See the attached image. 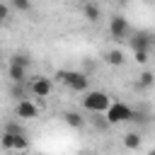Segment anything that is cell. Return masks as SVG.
Listing matches in <instances>:
<instances>
[{"label":"cell","mask_w":155,"mask_h":155,"mask_svg":"<svg viewBox=\"0 0 155 155\" xmlns=\"http://www.w3.org/2000/svg\"><path fill=\"white\" fill-rule=\"evenodd\" d=\"M27 68H29V58L24 53H15L10 58V80L12 82H24L27 80Z\"/></svg>","instance_id":"cell-4"},{"label":"cell","mask_w":155,"mask_h":155,"mask_svg":"<svg viewBox=\"0 0 155 155\" xmlns=\"http://www.w3.org/2000/svg\"><path fill=\"white\" fill-rule=\"evenodd\" d=\"M7 17H10V7H7L5 2H0V24H2Z\"/></svg>","instance_id":"cell-18"},{"label":"cell","mask_w":155,"mask_h":155,"mask_svg":"<svg viewBox=\"0 0 155 155\" xmlns=\"http://www.w3.org/2000/svg\"><path fill=\"white\" fill-rule=\"evenodd\" d=\"M104 58H107L109 65H121V63H124V53H121V51H109Z\"/></svg>","instance_id":"cell-14"},{"label":"cell","mask_w":155,"mask_h":155,"mask_svg":"<svg viewBox=\"0 0 155 155\" xmlns=\"http://www.w3.org/2000/svg\"><path fill=\"white\" fill-rule=\"evenodd\" d=\"M155 85V73H150V70H145L140 78H138V82H136V87H140V90H148V87H153Z\"/></svg>","instance_id":"cell-11"},{"label":"cell","mask_w":155,"mask_h":155,"mask_svg":"<svg viewBox=\"0 0 155 155\" xmlns=\"http://www.w3.org/2000/svg\"><path fill=\"white\" fill-rule=\"evenodd\" d=\"M148 155H155V148H153V150H150V153H148Z\"/></svg>","instance_id":"cell-20"},{"label":"cell","mask_w":155,"mask_h":155,"mask_svg":"<svg viewBox=\"0 0 155 155\" xmlns=\"http://www.w3.org/2000/svg\"><path fill=\"white\" fill-rule=\"evenodd\" d=\"M0 145H2L5 150H15V133L2 131V133H0Z\"/></svg>","instance_id":"cell-13"},{"label":"cell","mask_w":155,"mask_h":155,"mask_svg":"<svg viewBox=\"0 0 155 155\" xmlns=\"http://www.w3.org/2000/svg\"><path fill=\"white\" fill-rule=\"evenodd\" d=\"M5 131H10V133H15V136H19V133H24V128L17 124V121H10V124H5Z\"/></svg>","instance_id":"cell-16"},{"label":"cell","mask_w":155,"mask_h":155,"mask_svg":"<svg viewBox=\"0 0 155 155\" xmlns=\"http://www.w3.org/2000/svg\"><path fill=\"white\" fill-rule=\"evenodd\" d=\"M27 148H29L27 133H19V136H15V150H27Z\"/></svg>","instance_id":"cell-15"},{"label":"cell","mask_w":155,"mask_h":155,"mask_svg":"<svg viewBox=\"0 0 155 155\" xmlns=\"http://www.w3.org/2000/svg\"><path fill=\"white\" fill-rule=\"evenodd\" d=\"M109 31H111L114 39H124V36L128 34V19L121 17V15H116V17L109 22Z\"/></svg>","instance_id":"cell-7"},{"label":"cell","mask_w":155,"mask_h":155,"mask_svg":"<svg viewBox=\"0 0 155 155\" xmlns=\"http://www.w3.org/2000/svg\"><path fill=\"white\" fill-rule=\"evenodd\" d=\"M82 2H94V0H82Z\"/></svg>","instance_id":"cell-21"},{"label":"cell","mask_w":155,"mask_h":155,"mask_svg":"<svg viewBox=\"0 0 155 155\" xmlns=\"http://www.w3.org/2000/svg\"><path fill=\"white\" fill-rule=\"evenodd\" d=\"M104 114H107V124H109V126H114V124H126V121H131V119L136 116V111H133L128 104H124V102H111Z\"/></svg>","instance_id":"cell-2"},{"label":"cell","mask_w":155,"mask_h":155,"mask_svg":"<svg viewBox=\"0 0 155 155\" xmlns=\"http://www.w3.org/2000/svg\"><path fill=\"white\" fill-rule=\"evenodd\" d=\"M85 17H87L90 22H97V19L102 17L99 5H97V2H85Z\"/></svg>","instance_id":"cell-9"},{"label":"cell","mask_w":155,"mask_h":155,"mask_svg":"<svg viewBox=\"0 0 155 155\" xmlns=\"http://www.w3.org/2000/svg\"><path fill=\"white\" fill-rule=\"evenodd\" d=\"M133 53H136L138 63H148V51H133Z\"/></svg>","instance_id":"cell-19"},{"label":"cell","mask_w":155,"mask_h":155,"mask_svg":"<svg viewBox=\"0 0 155 155\" xmlns=\"http://www.w3.org/2000/svg\"><path fill=\"white\" fill-rule=\"evenodd\" d=\"M12 7L19 10V12H27V10L31 7V2H29V0H12Z\"/></svg>","instance_id":"cell-17"},{"label":"cell","mask_w":155,"mask_h":155,"mask_svg":"<svg viewBox=\"0 0 155 155\" xmlns=\"http://www.w3.org/2000/svg\"><path fill=\"white\" fill-rule=\"evenodd\" d=\"M124 145H126L128 150H138V148H140V136H138L136 131L126 133V136H124Z\"/></svg>","instance_id":"cell-12"},{"label":"cell","mask_w":155,"mask_h":155,"mask_svg":"<svg viewBox=\"0 0 155 155\" xmlns=\"http://www.w3.org/2000/svg\"><path fill=\"white\" fill-rule=\"evenodd\" d=\"M15 116L17 119H24V121H31V119L39 116V107L34 102H29V99H19L15 104Z\"/></svg>","instance_id":"cell-5"},{"label":"cell","mask_w":155,"mask_h":155,"mask_svg":"<svg viewBox=\"0 0 155 155\" xmlns=\"http://www.w3.org/2000/svg\"><path fill=\"white\" fill-rule=\"evenodd\" d=\"M56 78H58L63 85H68L70 90H75V92H85V90H87V75H85V73H78V70H61Z\"/></svg>","instance_id":"cell-3"},{"label":"cell","mask_w":155,"mask_h":155,"mask_svg":"<svg viewBox=\"0 0 155 155\" xmlns=\"http://www.w3.org/2000/svg\"><path fill=\"white\" fill-rule=\"evenodd\" d=\"M109 104H111V99H109V94L102 92V90H92V92H87V94L82 97V107H85L87 111H92V114L107 111Z\"/></svg>","instance_id":"cell-1"},{"label":"cell","mask_w":155,"mask_h":155,"mask_svg":"<svg viewBox=\"0 0 155 155\" xmlns=\"http://www.w3.org/2000/svg\"><path fill=\"white\" fill-rule=\"evenodd\" d=\"M153 39H155V36H150L148 31H136L133 39H131V48H133V51H148V48L153 46Z\"/></svg>","instance_id":"cell-8"},{"label":"cell","mask_w":155,"mask_h":155,"mask_svg":"<svg viewBox=\"0 0 155 155\" xmlns=\"http://www.w3.org/2000/svg\"><path fill=\"white\" fill-rule=\"evenodd\" d=\"M29 90H31V94H36V97H48L51 90H53V85H51L48 78L39 75V78H34V80L29 82Z\"/></svg>","instance_id":"cell-6"},{"label":"cell","mask_w":155,"mask_h":155,"mask_svg":"<svg viewBox=\"0 0 155 155\" xmlns=\"http://www.w3.org/2000/svg\"><path fill=\"white\" fill-rule=\"evenodd\" d=\"M63 119H65V124H68V126H73V128H82V124H85V119H82L78 111H65V114H63Z\"/></svg>","instance_id":"cell-10"}]
</instances>
